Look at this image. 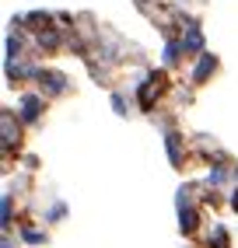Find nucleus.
<instances>
[{
	"label": "nucleus",
	"mask_w": 238,
	"mask_h": 248,
	"mask_svg": "<svg viewBox=\"0 0 238 248\" xmlns=\"http://www.w3.org/2000/svg\"><path fill=\"white\" fill-rule=\"evenodd\" d=\"M210 70H214V60H210V56H203V63L196 67V80H203V77H207Z\"/></svg>",
	"instance_id": "1"
},
{
	"label": "nucleus",
	"mask_w": 238,
	"mask_h": 248,
	"mask_svg": "<svg viewBox=\"0 0 238 248\" xmlns=\"http://www.w3.org/2000/svg\"><path fill=\"white\" fill-rule=\"evenodd\" d=\"M235 210H238V196H235Z\"/></svg>",
	"instance_id": "2"
}]
</instances>
